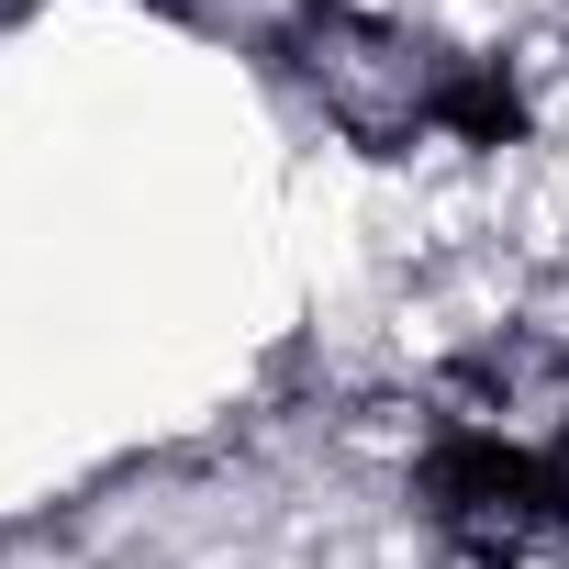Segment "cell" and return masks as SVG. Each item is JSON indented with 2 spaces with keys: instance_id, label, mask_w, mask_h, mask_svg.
Returning a JSON list of instances; mask_svg holds the SVG:
<instances>
[{
  "instance_id": "1",
  "label": "cell",
  "mask_w": 569,
  "mask_h": 569,
  "mask_svg": "<svg viewBox=\"0 0 569 569\" xmlns=\"http://www.w3.org/2000/svg\"><path fill=\"white\" fill-rule=\"evenodd\" d=\"M447 57L425 34H402L391 12H358V0H325L302 23V90L358 134V146H413L447 112Z\"/></svg>"
},
{
  "instance_id": "2",
  "label": "cell",
  "mask_w": 569,
  "mask_h": 569,
  "mask_svg": "<svg viewBox=\"0 0 569 569\" xmlns=\"http://www.w3.org/2000/svg\"><path fill=\"white\" fill-rule=\"evenodd\" d=\"M436 425H447V447H480V458L569 480V347L502 336V347L458 358L447 391H436Z\"/></svg>"
},
{
  "instance_id": "3",
  "label": "cell",
  "mask_w": 569,
  "mask_h": 569,
  "mask_svg": "<svg viewBox=\"0 0 569 569\" xmlns=\"http://www.w3.org/2000/svg\"><path fill=\"white\" fill-rule=\"evenodd\" d=\"M436 525H447L469 558L525 569V558H547V547L569 536V491H558L547 469H513V458L447 447V458H436Z\"/></svg>"
}]
</instances>
